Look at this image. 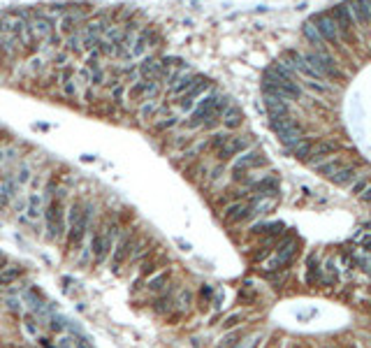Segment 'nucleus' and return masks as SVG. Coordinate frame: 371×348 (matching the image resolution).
I'll list each match as a JSON object with an SVG mask.
<instances>
[{
  "instance_id": "13",
  "label": "nucleus",
  "mask_w": 371,
  "mask_h": 348,
  "mask_svg": "<svg viewBox=\"0 0 371 348\" xmlns=\"http://www.w3.org/2000/svg\"><path fill=\"white\" fill-rule=\"evenodd\" d=\"M357 197H360V200L364 202V204H371V183H369V186H366L364 191H362V193H360V195H357Z\"/></svg>"
},
{
  "instance_id": "6",
  "label": "nucleus",
  "mask_w": 371,
  "mask_h": 348,
  "mask_svg": "<svg viewBox=\"0 0 371 348\" xmlns=\"http://www.w3.org/2000/svg\"><path fill=\"white\" fill-rule=\"evenodd\" d=\"M348 7H351L353 21H357L360 26L371 24V0H348Z\"/></svg>"
},
{
  "instance_id": "7",
  "label": "nucleus",
  "mask_w": 371,
  "mask_h": 348,
  "mask_svg": "<svg viewBox=\"0 0 371 348\" xmlns=\"http://www.w3.org/2000/svg\"><path fill=\"white\" fill-rule=\"evenodd\" d=\"M302 35L306 37V42H309V44H313V47H316V49H320V51H327V49H325V40H322V37H320V33H318V28L311 24V21H304V24H302Z\"/></svg>"
},
{
  "instance_id": "1",
  "label": "nucleus",
  "mask_w": 371,
  "mask_h": 348,
  "mask_svg": "<svg viewBox=\"0 0 371 348\" xmlns=\"http://www.w3.org/2000/svg\"><path fill=\"white\" fill-rule=\"evenodd\" d=\"M246 116L149 16L90 0L0 7V214L86 267L135 274L158 316L193 295L128 202L135 174H174L223 212L260 202ZM269 200V197H267Z\"/></svg>"
},
{
  "instance_id": "9",
  "label": "nucleus",
  "mask_w": 371,
  "mask_h": 348,
  "mask_svg": "<svg viewBox=\"0 0 371 348\" xmlns=\"http://www.w3.org/2000/svg\"><path fill=\"white\" fill-rule=\"evenodd\" d=\"M357 179V172H355V165H343L341 170L336 172V174H332L330 181L334 183V186H348V183H353Z\"/></svg>"
},
{
  "instance_id": "8",
  "label": "nucleus",
  "mask_w": 371,
  "mask_h": 348,
  "mask_svg": "<svg viewBox=\"0 0 371 348\" xmlns=\"http://www.w3.org/2000/svg\"><path fill=\"white\" fill-rule=\"evenodd\" d=\"M311 147H313L311 137H302L297 144H292V147L288 149V153H290L292 158H297V160L306 163V158H309V153H311Z\"/></svg>"
},
{
  "instance_id": "10",
  "label": "nucleus",
  "mask_w": 371,
  "mask_h": 348,
  "mask_svg": "<svg viewBox=\"0 0 371 348\" xmlns=\"http://www.w3.org/2000/svg\"><path fill=\"white\" fill-rule=\"evenodd\" d=\"M313 167H316V172H318V174H322V177H327V179H330L332 174H336V172H339V170H341V167H343V160H341V158H330V160L316 163V165H313Z\"/></svg>"
},
{
  "instance_id": "11",
  "label": "nucleus",
  "mask_w": 371,
  "mask_h": 348,
  "mask_svg": "<svg viewBox=\"0 0 371 348\" xmlns=\"http://www.w3.org/2000/svg\"><path fill=\"white\" fill-rule=\"evenodd\" d=\"M304 86L309 88V91L318 93V96H327V93H330V88H327L322 81H316V79H304Z\"/></svg>"
},
{
  "instance_id": "2",
  "label": "nucleus",
  "mask_w": 371,
  "mask_h": 348,
  "mask_svg": "<svg viewBox=\"0 0 371 348\" xmlns=\"http://www.w3.org/2000/svg\"><path fill=\"white\" fill-rule=\"evenodd\" d=\"M304 61L309 63V67H311L313 72H316L318 81H325V79H343V72L339 70V65H336V61L332 58L327 51H320V49H313V51H306Z\"/></svg>"
},
{
  "instance_id": "5",
  "label": "nucleus",
  "mask_w": 371,
  "mask_h": 348,
  "mask_svg": "<svg viewBox=\"0 0 371 348\" xmlns=\"http://www.w3.org/2000/svg\"><path fill=\"white\" fill-rule=\"evenodd\" d=\"M330 14H332V19H334L336 28H339V35H341V37L351 35L353 14H351V7H348V3H339V5H334Z\"/></svg>"
},
{
  "instance_id": "4",
  "label": "nucleus",
  "mask_w": 371,
  "mask_h": 348,
  "mask_svg": "<svg viewBox=\"0 0 371 348\" xmlns=\"http://www.w3.org/2000/svg\"><path fill=\"white\" fill-rule=\"evenodd\" d=\"M339 151V144H336L334 140H320V142H313L311 147V153H309V158H306V165H316V163L320 160H327L330 156H334V153Z\"/></svg>"
},
{
  "instance_id": "3",
  "label": "nucleus",
  "mask_w": 371,
  "mask_h": 348,
  "mask_svg": "<svg viewBox=\"0 0 371 348\" xmlns=\"http://www.w3.org/2000/svg\"><path fill=\"white\" fill-rule=\"evenodd\" d=\"M309 21H311V24L318 28L320 37L325 40V44H327V42H330V44H339V42H341L339 28H336V24H334V19H332L330 12H318V14H313Z\"/></svg>"
},
{
  "instance_id": "14",
  "label": "nucleus",
  "mask_w": 371,
  "mask_h": 348,
  "mask_svg": "<svg viewBox=\"0 0 371 348\" xmlns=\"http://www.w3.org/2000/svg\"><path fill=\"white\" fill-rule=\"evenodd\" d=\"M362 248H364V251H371V235H366V237L362 239Z\"/></svg>"
},
{
  "instance_id": "12",
  "label": "nucleus",
  "mask_w": 371,
  "mask_h": 348,
  "mask_svg": "<svg viewBox=\"0 0 371 348\" xmlns=\"http://www.w3.org/2000/svg\"><path fill=\"white\" fill-rule=\"evenodd\" d=\"M369 183H371V179H369V177H362V179H355V181H353V183H351V193H353V195H360V193H362V191H364V188H366V186H369Z\"/></svg>"
}]
</instances>
